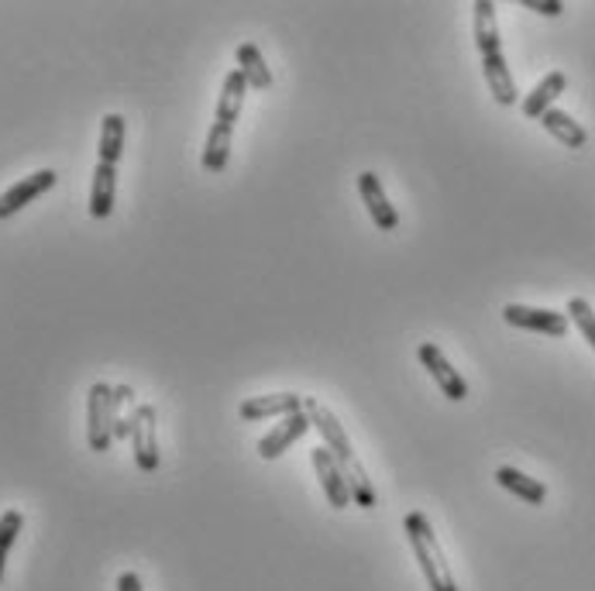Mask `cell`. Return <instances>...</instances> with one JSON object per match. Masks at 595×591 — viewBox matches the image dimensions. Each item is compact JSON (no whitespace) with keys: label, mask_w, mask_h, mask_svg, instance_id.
Instances as JSON below:
<instances>
[{"label":"cell","mask_w":595,"mask_h":591,"mask_svg":"<svg viewBox=\"0 0 595 591\" xmlns=\"http://www.w3.org/2000/svg\"><path fill=\"white\" fill-rule=\"evenodd\" d=\"M540 125H544V131L547 134H555L564 149H585V141H588V131L575 121L571 114H564V110H558V107H551L544 117H540Z\"/></svg>","instance_id":"d6986e66"},{"label":"cell","mask_w":595,"mask_h":591,"mask_svg":"<svg viewBox=\"0 0 595 591\" xmlns=\"http://www.w3.org/2000/svg\"><path fill=\"white\" fill-rule=\"evenodd\" d=\"M56 182H59L56 169H38V173L25 176L21 182H14L11 189H4V193H0V221H11L18 210H25L42 193H49Z\"/></svg>","instance_id":"5b68a950"},{"label":"cell","mask_w":595,"mask_h":591,"mask_svg":"<svg viewBox=\"0 0 595 591\" xmlns=\"http://www.w3.org/2000/svg\"><path fill=\"white\" fill-rule=\"evenodd\" d=\"M117 591H141V578L135 571H125L121 578H117Z\"/></svg>","instance_id":"cb8c5ba5"},{"label":"cell","mask_w":595,"mask_h":591,"mask_svg":"<svg viewBox=\"0 0 595 591\" xmlns=\"http://www.w3.org/2000/svg\"><path fill=\"white\" fill-rule=\"evenodd\" d=\"M482 76L492 90V101L499 107H513L520 101V90H516V80L510 73V66H506V56L503 52H495V56H486L482 59Z\"/></svg>","instance_id":"7c38bea8"},{"label":"cell","mask_w":595,"mask_h":591,"mask_svg":"<svg viewBox=\"0 0 595 591\" xmlns=\"http://www.w3.org/2000/svg\"><path fill=\"white\" fill-rule=\"evenodd\" d=\"M125 117L121 114H107L101 121V149H97V162L104 165H117L125 155Z\"/></svg>","instance_id":"44dd1931"},{"label":"cell","mask_w":595,"mask_h":591,"mask_svg":"<svg viewBox=\"0 0 595 591\" xmlns=\"http://www.w3.org/2000/svg\"><path fill=\"white\" fill-rule=\"evenodd\" d=\"M523 8H530V11H537L544 17H558L564 11L561 0H523Z\"/></svg>","instance_id":"603a6c76"},{"label":"cell","mask_w":595,"mask_h":591,"mask_svg":"<svg viewBox=\"0 0 595 591\" xmlns=\"http://www.w3.org/2000/svg\"><path fill=\"white\" fill-rule=\"evenodd\" d=\"M495 485H499V488H506V492H513L516 499H523L527 506H544V503H547V485L537 482V478H530V475H523V471H516V468H510V464L495 468Z\"/></svg>","instance_id":"5bb4252c"},{"label":"cell","mask_w":595,"mask_h":591,"mask_svg":"<svg viewBox=\"0 0 595 591\" xmlns=\"http://www.w3.org/2000/svg\"><path fill=\"white\" fill-rule=\"evenodd\" d=\"M471 14H475V45H479L482 59L503 52V38H499V21H495L492 0H479V4L471 8Z\"/></svg>","instance_id":"e0dca14e"},{"label":"cell","mask_w":595,"mask_h":591,"mask_svg":"<svg viewBox=\"0 0 595 591\" xmlns=\"http://www.w3.org/2000/svg\"><path fill=\"white\" fill-rule=\"evenodd\" d=\"M245 93H248V80L242 76V69H231V73L224 76L221 97H218V114H213V121L237 125V114H242Z\"/></svg>","instance_id":"ac0fdd59"},{"label":"cell","mask_w":595,"mask_h":591,"mask_svg":"<svg viewBox=\"0 0 595 591\" xmlns=\"http://www.w3.org/2000/svg\"><path fill=\"white\" fill-rule=\"evenodd\" d=\"M564 314H568V320H575V327L582 330V338L595 351V310H592V306L582 296H575V299H568V310Z\"/></svg>","instance_id":"7402d4cb"},{"label":"cell","mask_w":595,"mask_h":591,"mask_svg":"<svg viewBox=\"0 0 595 591\" xmlns=\"http://www.w3.org/2000/svg\"><path fill=\"white\" fill-rule=\"evenodd\" d=\"M114 189H117V165L97 162L93 169V186H90V217L107 221L114 214Z\"/></svg>","instance_id":"4fadbf2b"},{"label":"cell","mask_w":595,"mask_h":591,"mask_svg":"<svg viewBox=\"0 0 595 591\" xmlns=\"http://www.w3.org/2000/svg\"><path fill=\"white\" fill-rule=\"evenodd\" d=\"M417 358H420V365L431 371V378L438 382V389L451 399V403H462V399L468 395V382L458 375V368L451 365L447 358H444V351L438 347V344H420L417 347Z\"/></svg>","instance_id":"277c9868"},{"label":"cell","mask_w":595,"mask_h":591,"mask_svg":"<svg viewBox=\"0 0 595 591\" xmlns=\"http://www.w3.org/2000/svg\"><path fill=\"white\" fill-rule=\"evenodd\" d=\"M402 530H407V540H410L413 557H417L420 571L427 578V588H431V591H458L455 575H451V567L444 560V551L438 543L431 519H427L423 512H407V519H402Z\"/></svg>","instance_id":"7a4b0ae2"},{"label":"cell","mask_w":595,"mask_h":591,"mask_svg":"<svg viewBox=\"0 0 595 591\" xmlns=\"http://www.w3.org/2000/svg\"><path fill=\"white\" fill-rule=\"evenodd\" d=\"M86 444L90 451H110L114 444V386L93 382L86 395Z\"/></svg>","instance_id":"3957f363"},{"label":"cell","mask_w":595,"mask_h":591,"mask_svg":"<svg viewBox=\"0 0 595 591\" xmlns=\"http://www.w3.org/2000/svg\"><path fill=\"white\" fill-rule=\"evenodd\" d=\"M237 69H242V76L248 80L252 90H272V69L266 66V59H261L258 52V45L245 42V45H237Z\"/></svg>","instance_id":"ffe728a7"},{"label":"cell","mask_w":595,"mask_h":591,"mask_svg":"<svg viewBox=\"0 0 595 591\" xmlns=\"http://www.w3.org/2000/svg\"><path fill=\"white\" fill-rule=\"evenodd\" d=\"M306 430H311V416H306V410L282 416V423H276L272 434H266V437L258 440V458H266V461L282 458Z\"/></svg>","instance_id":"ba28073f"},{"label":"cell","mask_w":595,"mask_h":591,"mask_svg":"<svg viewBox=\"0 0 595 591\" xmlns=\"http://www.w3.org/2000/svg\"><path fill=\"white\" fill-rule=\"evenodd\" d=\"M564 86H568V76L564 73H547L527 97H523V114L530 117V121H540V117L555 107V101L564 93Z\"/></svg>","instance_id":"2e32d148"},{"label":"cell","mask_w":595,"mask_h":591,"mask_svg":"<svg viewBox=\"0 0 595 591\" xmlns=\"http://www.w3.org/2000/svg\"><path fill=\"white\" fill-rule=\"evenodd\" d=\"M303 410V395L296 392H272V395H252L237 406V416L242 419H266V416H290Z\"/></svg>","instance_id":"8fae6325"},{"label":"cell","mask_w":595,"mask_h":591,"mask_svg":"<svg viewBox=\"0 0 595 591\" xmlns=\"http://www.w3.org/2000/svg\"><path fill=\"white\" fill-rule=\"evenodd\" d=\"M131 447L135 464L152 475L159 468V440H155V406H135L131 410Z\"/></svg>","instance_id":"8992f818"},{"label":"cell","mask_w":595,"mask_h":591,"mask_svg":"<svg viewBox=\"0 0 595 591\" xmlns=\"http://www.w3.org/2000/svg\"><path fill=\"white\" fill-rule=\"evenodd\" d=\"M231 134H234V125H224V121H213L210 131H207V145H203V155H200V165L203 173H224L228 169V158H231Z\"/></svg>","instance_id":"9a60e30c"},{"label":"cell","mask_w":595,"mask_h":591,"mask_svg":"<svg viewBox=\"0 0 595 591\" xmlns=\"http://www.w3.org/2000/svg\"><path fill=\"white\" fill-rule=\"evenodd\" d=\"M303 410H306V416H311V427H317V434L324 437V447L341 464L348 488H351V503L362 506V509H375V488L365 475L359 454H354V444H351L348 430L341 427V419L324 403H317V399H303Z\"/></svg>","instance_id":"6da1fadb"},{"label":"cell","mask_w":595,"mask_h":591,"mask_svg":"<svg viewBox=\"0 0 595 591\" xmlns=\"http://www.w3.org/2000/svg\"><path fill=\"white\" fill-rule=\"evenodd\" d=\"M359 193H362V203L369 210V217L378 231H396L399 227V214L396 206L389 203L386 189H383V179H378L375 173H362L359 176Z\"/></svg>","instance_id":"30bf717a"},{"label":"cell","mask_w":595,"mask_h":591,"mask_svg":"<svg viewBox=\"0 0 595 591\" xmlns=\"http://www.w3.org/2000/svg\"><path fill=\"white\" fill-rule=\"evenodd\" d=\"M503 320H506L510 327L534 330V334H547V338H564V334H568V314L537 310V306L510 303V306H503Z\"/></svg>","instance_id":"52a82bcc"},{"label":"cell","mask_w":595,"mask_h":591,"mask_svg":"<svg viewBox=\"0 0 595 591\" xmlns=\"http://www.w3.org/2000/svg\"><path fill=\"white\" fill-rule=\"evenodd\" d=\"M314 471H317V478H320V488H324V495H327V503L335 506V509H348V506H351L348 478H345L341 464L335 461V454H330L324 444L314 447Z\"/></svg>","instance_id":"9c48e42d"}]
</instances>
